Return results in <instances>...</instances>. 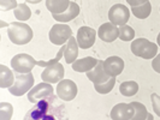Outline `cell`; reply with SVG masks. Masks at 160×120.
<instances>
[{
  "label": "cell",
  "mask_w": 160,
  "mask_h": 120,
  "mask_svg": "<svg viewBox=\"0 0 160 120\" xmlns=\"http://www.w3.org/2000/svg\"><path fill=\"white\" fill-rule=\"evenodd\" d=\"M8 39L15 45H27L32 39V29L25 23L12 22L8 28Z\"/></svg>",
  "instance_id": "6da1fadb"
},
{
  "label": "cell",
  "mask_w": 160,
  "mask_h": 120,
  "mask_svg": "<svg viewBox=\"0 0 160 120\" xmlns=\"http://www.w3.org/2000/svg\"><path fill=\"white\" fill-rule=\"evenodd\" d=\"M130 48L134 55L142 58V59H153L158 53V45L143 37L135 39L131 42Z\"/></svg>",
  "instance_id": "7a4b0ae2"
},
{
  "label": "cell",
  "mask_w": 160,
  "mask_h": 120,
  "mask_svg": "<svg viewBox=\"0 0 160 120\" xmlns=\"http://www.w3.org/2000/svg\"><path fill=\"white\" fill-rule=\"evenodd\" d=\"M16 79L15 83L8 88L10 93L13 96H19L24 95L27 91H29L30 89L34 87V76L32 72L29 73H18L16 72Z\"/></svg>",
  "instance_id": "3957f363"
},
{
  "label": "cell",
  "mask_w": 160,
  "mask_h": 120,
  "mask_svg": "<svg viewBox=\"0 0 160 120\" xmlns=\"http://www.w3.org/2000/svg\"><path fill=\"white\" fill-rule=\"evenodd\" d=\"M48 36H49V41L53 45L62 46L66 43V41L70 40V37L72 36V30L69 25L58 23L51 28Z\"/></svg>",
  "instance_id": "277c9868"
},
{
  "label": "cell",
  "mask_w": 160,
  "mask_h": 120,
  "mask_svg": "<svg viewBox=\"0 0 160 120\" xmlns=\"http://www.w3.org/2000/svg\"><path fill=\"white\" fill-rule=\"evenodd\" d=\"M35 65L36 60L27 53L17 54L11 59V67L13 69V71L18 73H29L32 72Z\"/></svg>",
  "instance_id": "5b68a950"
},
{
  "label": "cell",
  "mask_w": 160,
  "mask_h": 120,
  "mask_svg": "<svg viewBox=\"0 0 160 120\" xmlns=\"http://www.w3.org/2000/svg\"><path fill=\"white\" fill-rule=\"evenodd\" d=\"M52 95H53V87L51 85V83L42 82L29 90L28 100L32 103H38L39 101L43 100V98H49Z\"/></svg>",
  "instance_id": "8992f818"
},
{
  "label": "cell",
  "mask_w": 160,
  "mask_h": 120,
  "mask_svg": "<svg viewBox=\"0 0 160 120\" xmlns=\"http://www.w3.org/2000/svg\"><path fill=\"white\" fill-rule=\"evenodd\" d=\"M78 93L76 83L71 79H62L57 87V96L63 101H72Z\"/></svg>",
  "instance_id": "52a82bcc"
},
{
  "label": "cell",
  "mask_w": 160,
  "mask_h": 120,
  "mask_svg": "<svg viewBox=\"0 0 160 120\" xmlns=\"http://www.w3.org/2000/svg\"><path fill=\"white\" fill-rule=\"evenodd\" d=\"M129 18H130V11L123 4H116L108 11L110 22L116 25H125Z\"/></svg>",
  "instance_id": "ba28073f"
},
{
  "label": "cell",
  "mask_w": 160,
  "mask_h": 120,
  "mask_svg": "<svg viewBox=\"0 0 160 120\" xmlns=\"http://www.w3.org/2000/svg\"><path fill=\"white\" fill-rule=\"evenodd\" d=\"M96 30L90 26H81L77 31V43L82 49H88L95 43Z\"/></svg>",
  "instance_id": "9c48e42d"
},
{
  "label": "cell",
  "mask_w": 160,
  "mask_h": 120,
  "mask_svg": "<svg viewBox=\"0 0 160 120\" xmlns=\"http://www.w3.org/2000/svg\"><path fill=\"white\" fill-rule=\"evenodd\" d=\"M41 78L43 82H47L51 84L52 83H59L64 78V66L60 63L47 66L41 73Z\"/></svg>",
  "instance_id": "30bf717a"
},
{
  "label": "cell",
  "mask_w": 160,
  "mask_h": 120,
  "mask_svg": "<svg viewBox=\"0 0 160 120\" xmlns=\"http://www.w3.org/2000/svg\"><path fill=\"white\" fill-rule=\"evenodd\" d=\"M49 109V101L47 98H43L38 102V104L32 108L30 112H28L25 119H32V120H53L54 118L48 114Z\"/></svg>",
  "instance_id": "8fae6325"
},
{
  "label": "cell",
  "mask_w": 160,
  "mask_h": 120,
  "mask_svg": "<svg viewBox=\"0 0 160 120\" xmlns=\"http://www.w3.org/2000/svg\"><path fill=\"white\" fill-rule=\"evenodd\" d=\"M112 120H131L134 118V107L131 103H118L111 111Z\"/></svg>",
  "instance_id": "7c38bea8"
},
{
  "label": "cell",
  "mask_w": 160,
  "mask_h": 120,
  "mask_svg": "<svg viewBox=\"0 0 160 120\" xmlns=\"http://www.w3.org/2000/svg\"><path fill=\"white\" fill-rule=\"evenodd\" d=\"M104 69L106 73L111 77H117L124 70V61L123 59L117 55H113L104 60Z\"/></svg>",
  "instance_id": "4fadbf2b"
},
{
  "label": "cell",
  "mask_w": 160,
  "mask_h": 120,
  "mask_svg": "<svg viewBox=\"0 0 160 120\" xmlns=\"http://www.w3.org/2000/svg\"><path fill=\"white\" fill-rule=\"evenodd\" d=\"M87 73V78L90 82H93L94 84H100V83H105L111 78V76H108L104 69V61L99 60V63L90 70V71L86 72Z\"/></svg>",
  "instance_id": "5bb4252c"
},
{
  "label": "cell",
  "mask_w": 160,
  "mask_h": 120,
  "mask_svg": "<svg viewBox=\"0 0 160 120\" xmlns=\"http://www.w3.org/2000/svg\"><path fill=\"white\" fill-rule=\"evenodd\" d=\"M98 35L104 42H113L117 37H119V28L113 23H104L100 25Z\"/></svg>",
  "instance_id": "9a60e30c"
},
{
  "label": "cell",
  "mask_w": 160,
  "mask_h": 120,
  "mask_svg": "<svg viewBox=\"0 0 160 120\" xmlns=\"http://www.w3.org/2000/svg\"><path fill=\"white\" fill-rule=\"evenodd\" d=\"M80 15V6L77 5V2L71 1L69 7L65 10L63 13H59V15H52V17L56 19L57 22H60V23H68L72 19H75L76 17Z\"/></svg>",
  "instance_id": "2e32d148"
},
{
  "label": "cell",
  "mask_w": 160,
  "mask_h": 120,
  "mask_svg": "<svg viewBox=\"0 0 160 120\" xmlns=\"http://www.w3.org/2000/svg\"><path fill=\"white\" fill-rule=\"evenodd\" d=\"M78 43L76 37L71 36L70 40L68 41V43L65 45V50H64V59L66 64H72L75 60H77L78 58Z\"/></svg>",
  "instance_id": "e0dca14e"
},
{
  "label": "cell",
  "mask_w": 160,
  "mask_h": 120,
  "mask_svg": "<svg viewBox=\"0 0 160 120\" xmlns=\"http://www.w3.org/2000/svg\"><path fill=\"white\" fill-rule=\"evenodd\" d=\"M99 63V60H96L93 56H86L82 59H77L72 63V70L76 72H88L90 71L96 64Z\"/></svg>",
  "instance_id": "ac0fdd59"
},
{
  "label": "cell",
  "mask_w": 160,
  "mask_h": 120,
  "mask_svg": "<svg viewBox=\"0 0 160 120\" xmlns=\"http://www.w3.org/2000/svg\"><path fill=\"white\" fill-rule=\"evenodd\" d=\"M16 79V76L13 72L5 65H0V88L6 89L10 88Z\"/></svg>",
  "instance_id": "d6986e66"
},
{
  "label": "cell",
  "mask_w": 160,
  "mask_h": 120,
  "mask_svg": "<svg viewBox=\"0 0 160 120\" xmlns=\"http://www.w3.org/2000/svg\"><path fill=\"white\" fill-rule=\"evenodd\" d=\"M70 2V0H46V7L52 15H59L69 7Z\"/></svg>",
  "instance_id": "ffe728a7"
},
{
  "label": "cell",
  "mask_w": 160,
  "mask_h": 120,
  "mask_svg": "<svg viewBox=\"0 0 160 120\" xmlns=\"http://www.w3.org/2000/svg\"><path fill=\"white\" fill-rule=\"evenodd\" d=\"M131 11L134 13V16L138 19H146L147 17H149L152 12V5L149 1H146L142 5L138 6H131Z\"/></svg>",
  "instance_id": "44dd1931"
},
{
  "label": "cell",
  "mask_w": 160,
  "mask_h": 120,
  "mask_svg": "<svg viewBox=\"0 0 160 120\" xmlns=\"http://www.w3.org/2000/svg\"><path fill=\"white\" fill-rule=\"evenodd\" d=\"M119 91L123 96H134L138 91V84L135 80H128V82H123L119 87Z\"/></svg>",
  "instance_id": "7402d4cb"
},
{
  "label": "cell",
  "mask_w": 160,
  "mask_h": 120,
  "mask_svg": "<svg viewBox=\"0 0 160 120\" xmlns=\"http://www.w3.org/2000/svg\"><path fill=\"white\" fill-rule=\"evenodd\" d=\"M131 106L134 107V118H132V120H144L147 118H151V117H148L149 114L147 112L146 106L142 104L141 102H131Z\"/></svg>",
  "instance_id": "603a6c76"
},
{
  "label": "cell",
  "mask_w": 160,
  "mask_h": 120,
  "mask_svg": "<svg viewBox=\"0 0 160 120\" xmlns=\"http://www.w3.org/2000/svg\"><path fill=\"white\" fill-rule=\"evenodd\" d=\"M13 13H15V17L18 21H28L32 17V11L28 7L27 4H19L13 10Z\"/></svg>",
  "instance_id": "cb8c5ba5"
},
{
  "label": "cell",
  "mask_w": 160,
  "mask_h": 120,
  "mask_svg": "<svg viewBox=\"0 0 160 120\" xmlns=\"http://www.w3.org/2000/svg\"><path fill=\"white\" fill-rule=\"evenodd\" d=\"M116 84V77H111L110 79L105 83H100V84H94V89L96 90V93L99 94H108L110 91H112L113 87Z\"/></svg>",
  "instance_id": "d4e9b609"
},
{
  "label": "cell",
  "mask_w": 160,
  "mask_h": 120,
  "mask_svg": "<svg viewBox=\"0 0 160 120\" xmlns=\"http://www.w3.org/2000/svg\"><path fill=\"white\" fill-rule=\"evenodd\" d=\"M135 37V30L129 25H120L119 28V39L122 41H131Z\"/></svg>",
  "instance_id": "484cf974"
},
{
  "label": "cell",
  "mask_w": 160,
  "mask_h": 120,
  "mask_svg": "<svg viewBox=\"0 0 160 120\" xmlns=\"http://www.w3.org/2000/svg\"><path fill=\"white\" fill-rule=\"evenodd\" d=\"M12 113H13V107L11 103L8 102H1L0 103V119L8 120L12 118Z\"/></svg>",
  "instance_id": "4316f807"
},
{
  "label": "cell",
  "mask_w": 160,
  "mask_h": 120,
  "mask_svg": "<svg viewBox=\"0 0 160 120\" xmlns=\"http://www.w3.org/2000/svg\"><path fill=\"white\" fill-rule=\"evenodd\" d=\"M64 50H65V45L59 49V52H58V54H57L56 58H53V59H51V60H48V61H43V60L36 61V65H39L41 67H47V66H51V65H54V64H57V63H59L60 59L64 56Z\"/></svg>",
  "instance_id": "83f0119b"
},
{
  "label": "cell",
  "mask_w": 160,
  "mask_h": 120,
  "mask_svg": "<svg viewBox=\"0 0 160 120\" xmlns=\"http://www.w3.org/2000/svg\"><path fill=\"white\" fill-rule=\"evenodd\" d=\"M17 5L16 0H0V10L1 11H8V10H15Z\"/></svg>",
  "instance_id": "f1b7e54d"
},
{
  "label": "cell",
  "mask_w": 160,
  "mask_h": 120,
  "mask_svg": "<svg viewBox=\"0 0 160 120\" xmlns=\"http://www.w3.org/2000/svg\"><path fill=\"white\" fill-rule=\"evenodd\" d=\"M151 100H152V106L153 109H154V113L160 118V96L154 93V94L151 95Z\"/></svg>",
  "instance_id": "f546056e"
},
{
  "label": "cell",
  "mask_w": 160,
  "mask_h": 120,
  "mask_svg": "<svg viewBox=\"0 0 160 120\" xmlns=\"http://www.w3.org/2000/svg\"><path fill=\"white\" fill-rule=\"evenodd\" d=\"M152 67L153 70L155 72L160 73V53L157 54L155 58H153V61H152Z\"/></svg>",
  "instance_id": "4dcf8cb0"
},
{
  "label": "cell",
  "mask_w": 160,
  "mask_h": 120,
  "mask_svg": "<svg viewBox=\"0 0 160 120\" xmlns=\"http://www.w3.org/2000/svg\"><path fill=\"white\" fill-rule=\"evenodd\" d=\"M146 1H148V0H127V2L130 6H138V5L144 4Z\"/></svg>",
  "instance_id": "1f68e13d"
},
{
  "label": "cell",
  "mask_w": 160,
  "mask_h": 120,
  "mask_svg": "<svg viewBox=\"0 0 160 120\" xmlns=\"http://www.w3.org/2000/svg\"><path fill=\"white\" fill-rule=\"evenodd\" d=\"M28 2H30V4H39L40 1H42V0H27Z\"/></svg>",
  "instance_id": "d6a6232c"
},
{
  "label": "cell",
  "mask_w": 160,
  "mask_h": 120,
  "mask_svg": "<svg viewBox=\"0 0 160 120\" xmlns=\"http://www.w3.org/2000/svg\"><path fill=\"white\" fill-rule=\"evenodd\" d=\"M157 42H158V46H160V32L158 34V37H157Z\"/></svg>",
  "instance_id": "836d02e7"
}]
</instances>
